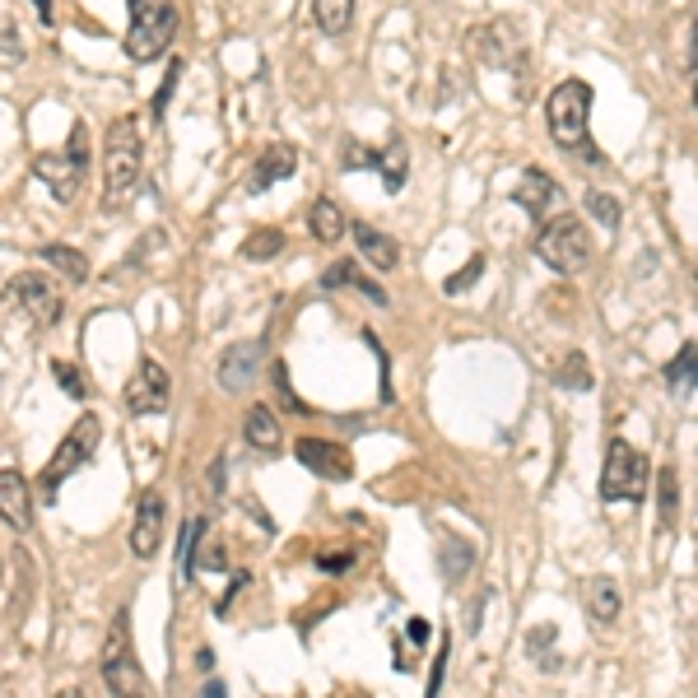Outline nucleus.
I'll return each instance as SVG.
<instances>
[{"mask_svg":"<svg viewBox=\"0 0 698 698\" xmlns=\"http://www.w3.org/2000/svg\"><path fill=\"white\" fill-rule=\"evenodd\" d=\"M140 172H145V145H140V126L135 116H116L108 126V145H103V210H126L131 196L140 191Z\"/></svg>","mask_w":698,"mask_h":698,"instance_id":"f257e3e1","label":"nucleus"},{"mask_svg":"<svg viewBox=\"0 0 698 698\" xmlns=\"http://www.w3.org/2000/svg\"><path fill=\"white\" fill-rule=\"evenodd\" d=\"M201 536H205V517H191L187 527H182V554H178L182 573H191V568H196V550H201Z\"/></svg>","mask_w":698,"mask_h":698,"instance_id":"7c9ffc66","label":"nucleus"},{"mask_svg":"<svg viewBox=\"0 0 698 698\" xmlns=\"http://www.w3.org/2000/svg\"><path fill=\"white\" fill-rule=\"evenodd\" d=\"M52 373H56V382H61V392H66V396H85V378H80V368H70L66 359H52Z\"/></svg>","mask_w":698,"mask_h":698,"instance_id":"473e14b6","label":"nucleus"},{"mask_svg":"<svg viewBox=\"0 0 698 698\" xmlns=\"http://www.w3.org/2000/svg\"><path fill=\"white\" fill-rule=\"evenodd\" d=\"M270 378H275V392H280V405H284V410H307V405L294 396V392H289V373H284V363H275V368H270Z\"/></svg>","mask_w":698,"mask_h":698,"instance_id":"c9c22d12","label":"nucleus"},{"mask_svg":"<svg viewBox=\"0 0 698 698\" xmlns=\"http://www.w3.org/2000/svg\"><path fill=\"white\" fill-rule=\"evenodd\" d=\"M307 228H313V238L326 243V247H336L345 238V210L331 201V196H317L313 210H307Z\"/></svg>","mask_w":698,"mask_h":698,"instance_id":"4be33fe9","label":"nucleus"},{"mask_svg":"<svg viewBox=\"0 0 698 698\" xmlns=\"http://www.w3.org/2000/svg\"><path fill=\"white\" fill-rule=\"evenodd\" d=\"M694 108H698V80H694Z\"/></svg>","mask_w":698,"mask_h":698,"instance_id":"37998d69","label":"nucleus"},{"mask_svg":"<svg viewBox=\"0 0 698 698\" xmlns=\"http://www.w3.org/2000/svg\"><path fill=\"white\" fill-rule=\"evenodd\" d=\"M33 5H43V24H52V0H33Z\"/></svg>","mask_w":698,"mask_h":698,"instance_id":"79ce46f5","label":"nucleus"},{"mask_svg":"<svg viewBox=\"0 0 698 698\" xmlns=\"http://www.w3.org/2000/svg\"><path fill=\"white\" fill-rule=\"evenodd\" d=\"M480 270H484V251H475V257L465 261V266L457 270V275H448V280H442V289H448V294H465V289H471V280L480 275Z\"/></svg>","mask_w":698,"mask_h":698,"instance_id":"2f4dec72","label":"nucleus"},{"mask_svg":"<svg viewBox=\"0 0 698 698\" xmlns=\"http://www.w3.org/2000/svg\"><path fill=\"white\" fill-rule=\"evenodd\" d=\"M587 215H592L600 228H606V233H615L619 219H624V215H619V201L606 196V191H587Z\"/></svg>","mask_w":698,"mask_h":698,"instance_id":"c756f323","label":"nucleus"},{"mask_svg":"<svg viewBox=\"0 0 698 698\" xmlns=\"http://www.w3.org/2000/svg\"><path fill=\"white\" fill-rule=\"evenodd\" d=\"M368 168L382 172L386 191H401V187H405V172H410V164H405V145H401V140H392L386 149H373V159H368Z\"/></svg>","mask_w":698,"mask_h":698,"instance_id":"393cba45","label":"nucleus"},{"mask_svg":"<svg viewBox=\"0 0 698 698\" xmlns=\"http://www.w3.org/2000/svg\"><path fill=\"white\" fill-rule=\"evenodd\" d=\"M354 5L359 0H313V19H317V29L322 33H349V24H354Z\"/></svg>","mask_w":698,"mask_h":698,"instance_id":"a878e982","label":"nucleus"},{"mask_svg":"<svg viewBox=\"0 0 698 698\" xmlns=\"http://www.w3.org/2000/svg\"><path fill=\"white\" fill-rule=\"evenodd\" d=\"M103 685L112 694H145V671L135 662V648H131V624H126V610H116L112 619V633H108V648H103Z\"/></svg>","mask_w":698,"mask_h":698,"instance_id":"6e6552de","label":"nucleus"},{"mask_svg":"<svg viewBox=\"0 0 698 698\" xmlns=\"http://www.w3.org/2000/svg\"><path fill=\"white\" fill-rule=\"evenodd\" d=\"M349 564H354V554H331V550L317 554V568H322V573H345Z\"/></svg>","mask_w":698,"mask_h":698,"instance_id":"58836bf2","label":"nucleus"},{"mask_svg":"<svg viewBox=\"0 0 698 698\" xmlns=\"http://www.w3.org/2000/svg\"><path fill=\"white\" fill-rule=\"evenodd\" d=\"M662 378L675 396H685V392H698V345H680V354H675L666 368H662Z\"/></svg>","mask_w":698,"mask_h":698,"instance_id":"b1692460","label":"nucleus"},{"mask_svg":"<svg viewBox=\"0 0 698 698\" xmlns=\"http://www.w3.org/2000/svg\"><path fill=\"white\" fill-rule=\"evenodd\" d=\"M99 438H103V419L99 415H80L75 419V429L61 438V448L52 452V461H47V471H43V494L47 498H56V489L80 471V465H89V457L99 452Z\"/></svg>","mask_w":698,"mask_h":698,"instance_id":"0eeeda50","label":"nucleus"},{"mask_svg":"<svg viewBox=\"0 0 698 698\" xmlns=\"http://www.w3.org/2000/svg\"><path fill=\"white\" fill-rule=\"evenodd\" d=\"M652 484V461L633 448V442L615 438L606 452V471H600V498L606 503H643Z\"/></svg>","mask_w":698,"mask_h":698,"instance_id":"423d86ee","label":"nucleus"},{"mask_svg":"<svg viewBox=\"0 0 698 698\" xmlns=\"http://www.w3.org/2000/svg\"><path fill=\"white\" fill-rule=\"evenodd\" d=\"M354 243H359V257L373 270H396L401 266V247H396V238H386L382 228L354 224Z\"/></svg>","mask_w":698,"mask_h":698,"instance_id":"6ab92c4d","label":"nucleus"},{"mask_svg":"<svg viewBox=\"0 0 698 698\" xmlns=\"http://www.w3.org/2000/svg\"><path fill=\"white\" fill-rule=\"evenodd\" d=\"M131 5V29H126V56L131 61H154L172 47L178 37V10L172 0H126Z\"/></svg>","mask_w":698,"mask_h":698,"instance_id":"20e7f679","label":"nucleus"},{"mask_svg":"<svg viewBox=\"0 0 698 698\" xmlns=\"http://www.w3.org/2000/svg\"><path fill=\"white\" fill-rule=\"evenodd\" d=\"M294 457L313 471L317 480H349L354 475V457H349L340 442H326V438H299V448H294Z\"/></svg>","mask_w":698,"mask_h":698,"instance_id":"4468645a","label":"nucleus"},{"mask_svg":"<svg viewBox=\"0 0 698 698\" xmlns=\"http://www.w3.org/2000/svg\"><path fill=\"white\" fill-rule=\"evenodd\" d=\"M471 52L480 56L484 66H513L527 47H521V37H517V29L508 24V19H494V24H484V29L471 33Z\"/></svg>","mask_w":698,"mask_h":698,"instance_id":"2eb2a0df","label":"nucleus"},{"mask_svg":"<svg viewBox=\"0 0 698 698\" xmlns=\"http://www.w3.org/2000/svg\"><path fill=\"white\" fill-rule=\"evenodd\" d=\"M164 494L159 489H145L140 494V508H135V527H131V554L135 559H154L164 545Z\"/></svg>","mask_w":698,"mask_h":698,"instance_id":"ddd939ff","label":"nucleus"},{"mask_svg":"<svg viewBox=\"0 0 698 698\" xmlns=\"http://www.w3.org/2000/svg\"><path fill=\"white\" fill-rule=\"evenodd\" d=\"M19 56H24V47H19V37H14V24H10V19H0V61L14 66Z\"/></svg>","mask_w":698,"mask_h":698,"instance_id":"f704fd0d","label":"nucleus"},{"mask_svg":"<svg viewBox=\"0 0 698 698\" xmlns=\"http://www.w3.org/2000/svg\"><path fill=\"white\" fill-rule=\"evenodd\" d=\"M587 610H592L596 624H615L619 610H624V596H619V582L610 573L587 582Z\"/></svg>","mask_w":698,"mask_h":698,"instance_id":"aec40b11","label":"nucleus"},{"mask_svg":"<svg viewBox=\"0 0 698 698\" xmlns=\"http://www.w3.org/2000/svg\"><path fill=\"white\" fill-rule=\"evenodd\" d=\"M0 521L14 531H33V489L14 465H0Z\"/></svg>","mask_w":698,"mask_h":698,"instance_id":"dca6fc26","label":"nucleus"},{"mask_svg":"<svg viewBox=\"0 0 698 698\" xmlns=\"http://www.w3.org/2000/svg\"><path fill=\"white\" fill-rule=\"evenodd\" d=\"M196 666H201V671H210V666H215V652L201 648V652H196Z\"/></svg>","mask_w":698,"mask_h":698,"instance_id":"a19ab883","label":"nucleus"},{"mask_svg":"<svg viewBox=\"0 0 698 698\" xmlns=\"http://www.w3.org/2000/svg\"><path fill=\"white\" fill-rule=\"evenodd\" d=\"M536 257L545 261L559 275H577V270L592 266V233L573 215H554L536 238Z\"/></svg>","mask_w":698,"mask_h":698,"instance_id":"39448f33","label":"nucleus"},{"mask_svg":"<svg viewBox=\"0 0 698 698\" xmlns=\"http://www.w3.org/2000/svg\"><path fill=\"white\" fill-rule=\"evenodd\" d=\"M280 251H284V233L280 228H257V233H247V243H243L247 261H275Z\"/></svg>","mask_w":698,"mask_h":698,"instance_id":"c85d7f7f","label":"nucleus"},{"mask_svg":"<svg viewBox=\"0 0 698 698\" xmlns=\"http://www.w3.org/2000/svg\"><path fill=\"white\" fill-rule=\"evenodd\" d=\"M471 564H475V545H465L461 536H448V540H442V550H438V568H442V577H448V582H461L465 573H471Z\"/></svg>","mask_w":698,"mask_h":698,"instance_id":"bb28decb","label":"nucleus"},{"mask_svg":"<svg viewBox=\"0 0 698 698\" xmlns=\"http://www.w3.org/2000/svg\"><path fill=\"white\" fill-rule=\"evenodd\" d=\"M168 401H172V382L164 373V363H154V359H140V368L131 373V382L122 386V405L131 415H164L168 410Z\"/></svg>","mask_w":698,"mask_h":698,"instance_id":"1a4fd4ad","label":"nucleus"},{"mask_svg":"<svg viewBox=\"0 0 698 698\" xmlns=\"http://www.w3.org/2000/svg\"><path fill=\"white\" fill-rule=\"evenodd\" d=\"M178 80H182V61H168L164 85H159V93H154V116L168 112V99H172V89H178Z\"/></svg>","mask_w":698,"mask_h":698,"instance_id":"72a5a7b5","label":"nucleus"},{"mask_svg":"<svg viewBox=\"0 0 698 698\" xmlns=\"http://www.w3.org/2000/svg\"><path fill=\"white\" fill-rule=\"evenodd\" d=\"M289 172H299V154L289 149V145H270L257 168H251V178H247V191H270L275 182H284Z\"/></svg>","mask_w":698,"mask_h":698,"instance_id":"a211bd4d","label":"nucleus"},{"mask_svg":"<svg viewBox=\"0 0 698 698\" xmlns=\"http://www.w3.org/2000/svg\"><path fill=\"white\" fill-rule=\"evenodd\" d=\"M261 368H266V345L261 340H238L219 354L215 378H219L224 392H247V386L261 378Z\"/></svg>","mask_w":698,"mask_h":698,"instance_id":"f8f14e48","label":"nucleus"},{"mask_svg":"<svg viewBox=\"0 0 698 698\" xmlns=\"http://www.w3.org/2000/svg\"><path fill=\"white\" fill-rule=\"evenodd\" d=\"M545 116H550V140L559 149L592 154V159H600L596 149H587V122H592V85L587 80L554 85V93L545 99Z\"/></svg>","mask_w":698,"mask_h":698,"instance_id":"f03ea898","label":"nucleus"},{"mask_svg":"<svg viewBox=\"0 0 698 698\" xmlns=\"http://www.w3.org/2000/svg\"><path fill=\"white\" fill-rule=\"evenodd\" d=\"M554 382L564 386V392H592V368H587V354L573 349V354L554 368Z\"/></svg>","mask_w":698,"mask_h":698,"instance_id":"cd10ccee","label":"nucleus"},{"mask_svg":"<svg viewBox=\"0 0 698 698\" xmlns=\"http://www.w3.org/2000/svg\"><path fill=\"white\" fill-rule=\"evenodd\" d=\"M219 489H224V457L210 465V494H219Z\"/></svg>","mask_w":698,"mask_h":698,"instance_id":"ea45409f","label":"nucleus"},{"mask_svg":"<svg viewBox=\"0 0 698 698\" xmlns=\"http://www.w3.org/2000/svg\"><path fill=\"white\" fill-rule=\"evenodd\" d=\"M196 564H201V568H215V573H219V568L228 564V550H219V540H210V545L201 550V559H196Z\"/></svg>","mask_w":698,"mask_h":698,"instance_id":"4c0bfd02","label":"nucleus"},{"mask_svg":"<svg viewBox=\"0 0 698 698\" xmlns=\"http://www.w3.org/2000/svg\"><path fill=\"white\" fill-rule=\"evenodd\" d=\"M513 201L527 210L536 224H550L554 215H564V187H559L545 168H527V172H521Z\"/></svg>","mask_w":698,"mask_h":698,"instance_id":"9b49d317","label":"nucleus"},{"mask_svg":"<svg viewBox=\"0 0 698 698\" xmlns=\"http://www.w3.org/2000/svg\"><path fill=\"white\" fill-rule=\"evenodd\" d=\"M243 438H247V448H257L261 457H275L284 448V429H280V419L270 405H251V410L243 415Z\"/></svg>","mask_w":698,"mask_h":698,"instance_id":"f3484780","label":"nucleus"},{"mask_svg":"<svg viewBox=\"0 0 698 698\" xmlns=\"http://www.w3.org/2000/svg\"><path fill=\"white\" fill-rule=\"evenodd\" d=\"M675 521H680V475L675 465H662L656 471V527L675 531Z\"/></svg>","mask_w":698,"mask_h":698,"instance_id":"5701e85b","label":"nucleus"},{"mask_svg":"<svg viewBox=\"0 0 698 698\" xmlns=\"http://www.w3.org/2000/svg\"><path fill=\"white\" fill-rule=\"evenodd\" d=\"M33 172H37V182H43L56 201H75V196H80V187H85V178H89V131H85V122L70 126L66 149L37 154Z\"/></svg>","mask_w":698,"mask_h":698,"instance_id":"7ed1b4c3","label":"nucleus"},{"mask_svg":"<svg viewBox=\"0 0 698 698\" xmlns=\"http://www.w3.org/2000/svg\"><path fill=\"white\" fill-rule=\"evenodd\" d=\"M43 261H47L66 284H75V289L89 284V257H85L80 247H70V243H47V247H43Z\"/></svg>","mask_w":698,"mask_h":698,"instance_id":"412c9836","label":"nucleus"},{"mask_svg":"<svg viewBox=\"0 0 698 698\" xmlns=\"http://www.w3.org/2000/svg\"><path fill=\"white\" fill-rule=\"evenodd\" d=\"M10 299L24 307V313L43 326H56L61 322V307H66V299H61V289H56V280L52 275H37V270H24V275H14L10 280Z\"/></svg>","mask_w":698,"mask_h":698,"instance_id":"9d476101","label":"nucleus"},{"mask_svg":"<svg viewBox=\"0 0 698 698\" xmlns=\"http://www.w3.org/2000/svg\"><path fill=\"white\" fill-rule=\"evenodd\" d=\"M354 270H359L354 261H336V266L322 275V284H326V289H349V280H354Z\"/></svg>","mask_w":698,"mask_h":698,"instance_id":"e433bc0d","label":"nucleus"}]
</instances>
